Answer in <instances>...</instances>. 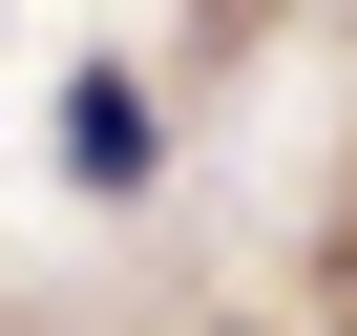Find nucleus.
Instances as JSON below:
<instances>
[{
    "mask_svg": "<svg viewBox=\"0 0 357 336\" xmlns=\"http://www.w3.org/2000/svg\"><path fill=\"white\" fill-rule=\"evenodd\" d=\"M63 168H84V190H147V168H168V147H147V84H126V63H84V84H63Z\"/></svg>",
    "mask_w": 357,
    "mask_h": 336,
    "instance_id": "nucleus-1",
    "label": "nucleus"
}]
</instances>
